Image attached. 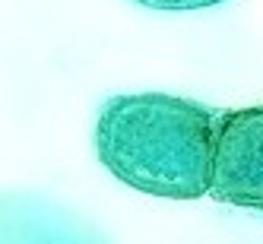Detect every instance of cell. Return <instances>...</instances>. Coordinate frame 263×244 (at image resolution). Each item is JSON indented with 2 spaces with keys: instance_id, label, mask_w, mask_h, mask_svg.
Instances as JSON below:
<instances>
[{
  "instance_id": "1",
  "label": "cell",
  "mask_w": 263,
  "mask_h": 244,
  "mask_svg": "<svg viewBox=\"0 0 263 244\" xmlns=\"http://www.w3.org/2000/svg\"><path fill=\"white\" fill-rule=\"evenodd\" d=\"M219 115L194 99L137 92L108 99L96 121V156L121 184L162 200H200L213 184Z\"/></svg>"
},
{
  "instance_id": "2",
  "label": "cell",
  "mask_w": 263,
  "mask_h": 244,
  "mask_svg": "<svg viewBox=\"0 0 263 244\" xmlns=\"http://www.w3.org/2000/svg\"><path fill=\"white\" fill-rule=\"evenodd\" d=\"M210 197L235 210L263 213V105L219 115Z\"/></svg>"
},
{
  "instance_id": "4",
  "label": "cell",
  "mask_w": 263,
  "mask_h": 244,
  "mask_svg": "<svg viewBox=\"0 0 263 244\" xmlns=\"http://www.w3.org/2000/svg\"><path fill=\"white\" fill-rule=\"evenodd\" d=\"M134 4L146 10H206V7L225 4V0H134Z\"/></svg>"
},
{
  "instance_id": "3",
  "label": "cell",
  "mask_w": 263,
  "mask_h": 244,
  "mask_svg": "<svg viewBox=\"0 0 263 244\" xmlns=\"http://www.w3.org/2000/svg\"><path fill=\"white\" fill-rule=\"evenodd\" d=\"M0 244H111L83 213L39 191H13L0 210Z\"/></svg>"
}]
</instances>
